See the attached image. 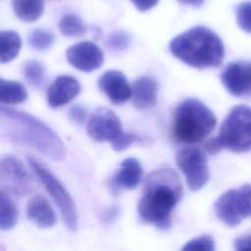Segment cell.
<instances>
[{
  "instance_id": "27",
  "label": "cell",
  "mask_w": 251,
  "mask_h": 251,
  "mask_svg": "<svg viewBox=\"0 0 251 251\" xmlns=\"http://www.w3.org/2000/svg\"><path fill=\"white\" fill-rule=\"evenodd\" d=\"M236 190L242 218L251 217V184H244Z\"/></svg>"
},
{
  "instance_id": "19",
  "label": "cell",
  "mask_w": 251,
  "mask_h": 251,
  "mask_svg": "<svg viewBox=\"0 0 251 251\" xmlns=\"http://www.w3.org/2000/svg\"><path fill=\"white\" fill-rule=\"evenodd\" d=\"M22 41L20 35L13 30H2L0 32V60L8 63L15 59L21 49Z\"/></svg>"
},
{
  "instance_id": "34",
  "label": "cell",
  "mask_w": 251,
  "mask_h": 251,
  "mask_svg": "<svg viewBox=\"0 0 251 251\" xmlns=\"http://www.w3.org/2000/svg\"><path fill=\"white\" fill-rule=\"evenodd\" d=\"M179 3L184 5H190L193 7H199L202 5L204 0H177Z\"/></svg>"
},
{
  "instance_id": "14",
  "label": "cell",
  "mask_w": 251,
  "mask_h": 251,
  "mask_svg": "<svg viewBox=\"0 0 251 251\" xmlns=\"http://www.w3.org/2000/svg\"><path fill=\"white\" fill-rule=\"evenodd\" d=\"M80 93L78 81L71 75H59L47 90V102L51 108H59L71 102Z\"/></svg>"
},
{
  "instance_id": "13",
  "label": "cell",
  "mask_w": 251,
  "mask_h": 251,
  "mask_svg": "<svg viewBox=\"0 0 251 251\" xmlns=\"http://www.w3.org/2000/svg\"><path fill=\"white\" fill-rule=\"evenodd\" d=\"M141 177L142 168L138 160L127 158L122 162L120 168L110 177L109 187L113 193L133 189L140 183Z\"/></svg>"
},
{
  "instance_id": "20",
  "label": "cell",
  "mask_w": 251,
  "mask_h": 251,
  "mask_svg": "<svg viewBox=\"0 0 251 251\" xmlns=\"http://www.w3.org/2000/svg\"><path fill=\"white\" fill-rule=\"evenodd\" d=\"M27 92L18 81L0 79V101L2 104L14 105L25 101Z\"/></svg>"
},
{
  "instance_id": "18",
  "label": "cell",
  "mask_w": 251,
  "mask_h": 251,
  "mask_svg": "<svg viewBox=\"0 0 251 251\" xmlns=\"http://www.w3.org/2000/svg\"><path fill=\"white\" fill-rule=\"evenodd\" d=\"M12 5L15 15L26 23L35 22L44 11L43 0H12Z\"/></svg>"
},
{
  "instance_id": "15",
  "label": "cell",
  "mask_w": 251,
  "mask_h": 251,
  "mask_svg": "<svg viewBox=\"0 0 251 251\" xmlns=\"http://www.w3.org/2000/svg\"><path fill=\"white\" fill-rule=\"evenodd\" d=\"M215 213L219 220L228 226H235L241 223L243 218L239 209L236 189H229L217 199Z\"/></svg>"
},
{
  "instance_id": "3",
  "label": "cell",
  "mask_w": 251,
  "mask_h": 251,
  "mask_svg": "<svg viewBox=\"0 0 251 251\" xmlns=\"http://www.w3.org/2000/svg\"><path fill=\"white\" fill-rule=\"evenodd\" d=\"M170 51L184 64L197 69L218 67L225 56L222 39L205 26L191 27L173 38Z\"/></svg>"
},
{
  "instance_id": "1",
  "label": "cell",
  "mask_w": 251,
  "mask_h": 251,
  "mask_svg": "<svg viewBox=\"0 0 251 251\" xmlns=\"http://www.w3.org/2000/svg\"><path fill=\"white\" fill-rule=\"evenodd\" d=\"M182 195L177 174L170 168H160L145 178L137 211L140 220L158 228L171 226L172 213Z\"/></svg>"
},
{
  "instance_id": "2",
  "label": "cell",
  "mask_w": 251,
  "mask_h": 251,
  "mask_svg": "<svg viewBox=\"0 0 251 251\" xmlns=\"http://www.w3.org/2000/svg\"><path fill=\"white\" fill-rule=\"evenodd\" d=\"M0 134L2 138L29 146L54 161L64 159L66 154L63 141L46 124L3 105L0 108Z\"/></svg>"
},
{
  "instance_id": "7",
  "label": "cell",
  "mask_w": 251,
  "mask_h": 251,
  "mask_svg": "<svg viewBox=\"0 0 251 251\" xmlns=\"http://www.w3.org/2000/svg\"><path fill=\"white\" fill-rule=\"evenodd\" d=\"M176 162L191 190H199L208 182L210 174L207 159L199 148L193 146L181 148L176 155Z\"/></svg>"
},
{
  "instance_id": "24",
  "label": "cell",
  "mask_w": 251,
  "mask_h": 251,
  "mask_svg": "<svg viewBox=\"0 0 251 251\" xmlns=\"http://www.w3.org/2000/svg\"><path fill=\"white\" fill-rule=\"evenodd\" d=\"M55 37L52 32L44 28H36L32 30L28 36L29 45L38 51L49 49L54 43Z\"/></svg>"
},
{
  "instance_id": "32",
  "label": "cell",
  "mask_w": 251,
  "mask_h": 251,
  "mask_svg": "<svg viewBox=\"0 0 251 251\" xmlns=\"http://www.w3.org/2000/svg\"><path fill=\"white\" fill-rule=\"evenodd\" d=\"M131 2L138 11L146 12L155 7L158 4L159 0H131Z\"/></svg>"
},
{
  "instance_id": "22",
  "label": "cell",
  "mask_w": 251,
  "mask_h": 251,
  "mask_svg": "<svg viewBox=\"0 0 251 251\" xmlns=\"http://www.w3.org/2000/svg\"><path fill=\"white\" fill-rule=\"evenodd\" d=\"M60 31L67 37H78L84 35L86 26L75 14H66L59 23Z\"/></svg>"
},
{
  "instance_id": "12",
  "label": "cell",
  "mask_w": 251,
  "mask_h": 251,
  "mask_svg": "<svg viewBox=\"0 0 251 251\" xmlns=\"http://www.w3.org/2000/svg\"><path fill=\"white\" fill-rule=\"evenodd\" d=\"M98 86L115 105L125 103L132 95V88L121 71L110 70L105 72L98 79Z\"/></svg>"
},
{
  "instance_id": "23",
  "label": "cell",
  "mask_w": 251,
  "mask_h": 251,
  "mask_svg": "<svg viewBox=\"0 0 251 251\" xmlns=\"http://www.w3.org/2000/svg\"><path fill=\"white\" fill-rule=\"evenodd\" d=\"M25 80L35 88H40L44 83L45 70L43 65L36 60H29L23 66Z\"/></svg>"
},
{
  "instance_id": "25",
  "label": "cell",
  "mask_w": 251,
  "mask_h": 251,
  "mask_svg": "<svg viewBox=\"0 0 251 251\" xmlns=\"http://www.w3.org/2000/svg\"><path fill=\"white\" fill-rule=\"evenodd\" d=\"M180 251H215V241L210 235H201L186 242Z\"/></svg>"
},
{
  "instance_id": "26",
  "label": "cell",
  "mask_w": 251,
  "mask_h": 251,
  "mask_svg": "<svg viewBox=\"0 0 251 251\" xmlns=\"http://www.w3.org/2000/svg\"><path fill=\"white\" fill-rule=\"evenodd\" d=\"M236 21L242 30L251 33V1L242 2L237 6Z\"/></svg>"
},
{
  "instance_id": "4",
  "label": "cell",
  "mask_w": 251,
  "mask_h": 251,
  "mask_svg": "<svg viewBox=\"0 0 251 251\" xmlns=\"http://www.w3.org/2000/svg\"><path fill=\"white\" fill-rule=\"evenodd\" d=\"M214 113L200 100L188 98L175 110L172 136L175 141L194 144L206 138L215 128Z\"/></svg>"
},
{
  "instance_id": "10",
  "label": "cell",
  "mask_w": 251,
  "mask_h": 251,
  "mask_svg": "<svg viewBox=\"0 0 251 251\" xmlns=\"http://www.w3.org/2000/svg\"><path fill=\"white\" fill-rule=\"evenodd\" d=\"M221 80L226 89L233 96L251 95V62L229 63L223 70Z\"/></svg>"
},
{
  "instance_id": "31",
  "label": "cell",
  "mask_w": 251,
  "mask_h": 251,
  "mask_svg": "<svg viewBox=\"0 0 251 251\" xmlns=\"http://www.w3.org/2000/svg\"><path fill=\"white\" fill-rule=\"evenodd\" d=\"M235 251H251V234L238 237L234 241Z\"/></svg>"
},
{
  "instance_id": "5",
  "label": "cell",
  "mask_w": 251,
  "mask_h": 251,
  "mask_svg": "<svg viewBox=\"0 0 251 251\" xmlns=\"http://www.w3.org/2000/svg\"><path fill=\"white\" fill-rule=\"evenodd\" d=\"M222 148L235 153L251 150V108L237 105L230 110L216 136Z\"/></svg>"
},
{
  "instance_id": "17",
  "label": "cell",
  "mask_w": 251,
  "mask_h": 251,
  "mask_svg": "<svg viewBox=\"0 0 251 251\" xmlns=\"http://www.w3.org/2000/svg\"><path fill=\"white\" fill-rule=\"evenodd\" d=\"M26 215L39 227H50L56 223V215L51 205L40 195L33 196L28 201Z\"/></svg>"
},
{
  "instance_id": "16",
  "label": "cell",
  "mask_w": 251,
  "mask_h": 251,
  "mask_svg": "<svg viewBox=\"0 0 251 251\" xmlns=\"http://www.w3.org/2000/svg\"><path fill=\"white\" fill-rule=\"evenodd\" d=\"M132 103L135 108L145 110L152 108L157 103V83L151 76L138 77L132 84Z\"/></svg>"
},
{
  "instance_id": "29",
  "label": "cell",
  "mask_w": 251,
  "mask_h": 251,
  "mask_svg": "<svg viewBox=\"0 0 251 251\" xmlns=\"http://www.w3.org/2000/svg\"><path fill=\"white\" fill-rule=\"evenodd\" d=\"M143 137L130 132H123L114 142H112L113 149L117 152L127 149L134 143H142Z\"/></svg>"
},
{
  "instance_id": "21",
  "label": "cell",
  "mask_w": 251,
  "mask_h": 251,
  "mask_svg": "<svg viewBox=\"0 0 251 251\" xmlns=\"http://www.w3.org/2000/svg\"><path fill=\"white\" fill-rule=\"evenodd\" d=\"M0 196V227L2 230H9L17 224L19 212L15 203L6 192L1 190Z\"/></svg>"
},
{
  "instance_id": "6",
  "label": "cell",
  "mask_w": 251,
  "mask_h": 251,
  "mask_svg": "<svg viewBox=\"0 0 251 251\" xmlns=\"http://www.w3.org/2000/svg\"><path fill=\"white\" fill-rule=\"evenodd\" d=\"M27 163L59 208L67 227L75 230L77 227L76 208L70 193L41 161L33 156H27Z\"/></svg>"
},
{
  "instance_id": "8",
  "label": "cell",
  "mask_w": 251,
  "mask_h": 251,
  "mask_svg": "<svg viewBox=\"0 0 251 251\" xmlns=\"http://www.w3.org/2000/svg\"><path fill=\"white\" fill-rule=\"evenodd\" d=\"M0 182L8 195L23 197L32 188L30 177L22 162L13 156H3L0 160Z\"/></svg>"
},
{
  "instance_id": "28",
  "label": "cell",
  "mask_w": 251,
  "mask_h": 251,
  "mask_svg": "<svg viewBox=\"0 0 251 251\" xmlns=\"http://www.w3.org/2000/svg\"><path fill=\"white\" fill-rule=\"evenodd\" d=\"M107 46L114 51H123L130 43V37L124 31H115L107 38Z\"/></svg>"
},
{
  "instance_id": "30",
  "label": "cell",
  "mask_w": 251,
  "mask_h": 251,
  "mask_svg": "<svg viewBox=\"0 0 251 251\" xmlns=\"http://www.w3.org/2000/svg\"><path fill=\"white\" fill-rule=\"evenodd\" d=\"M86 110L80 105H74L69 110L70 119L76 124H82L86 119Z\"/></svg>"
},
{
  "instance_id": "33",
  "label": "cell",
  "mask_w": 251,
  "mask_h": 251,
  "mask_svg": "<svg viewBox=\"0 0 251 251\" xmlns=\"http://www.w3.org/2000/svg\"><path fill=\"white\" fill-rule=\"evenodd\" d=\"M205 149H206V151H207L208 153H210V154H215V153L219 152V151H220L221 149H223V148H222L221 144L219 143L218 139H217L216 137H214V138L209 139V140L206 142V144H205Z\"/></svg>"
},
{
  "instance_id": "9",
  "label": "cell",
  "mask_w": 251,
  "mask_h": 251,
  "mask_svg": "<svg viewBox=\"0 0 251 251\" xmlns=\"http://www.w3.org/2000/svg\"><path fill=\"white\" fill-rule=\"evenodd\" d=\"M86 130L88 135L98 142H114L124 131L116 113L107 108H98L89 118Z\"/></svg>"
},
{
  "instance_id": "11",
  "label": "cell",
  "mask_w": 251,
  "mask_h": 251,
  "mask_svg": "<svg viewBox=\"0 0 251 251\" xmlns=\"http://www.w3.org/2000/svg\"><path fill=\"white\" fill-rule=\"evenodd\" d=\"M68 62L82 72L99 69L104 61L102 50L91 41H81L72 45L66 53Z\"/></svg>"
}]
</instances>
